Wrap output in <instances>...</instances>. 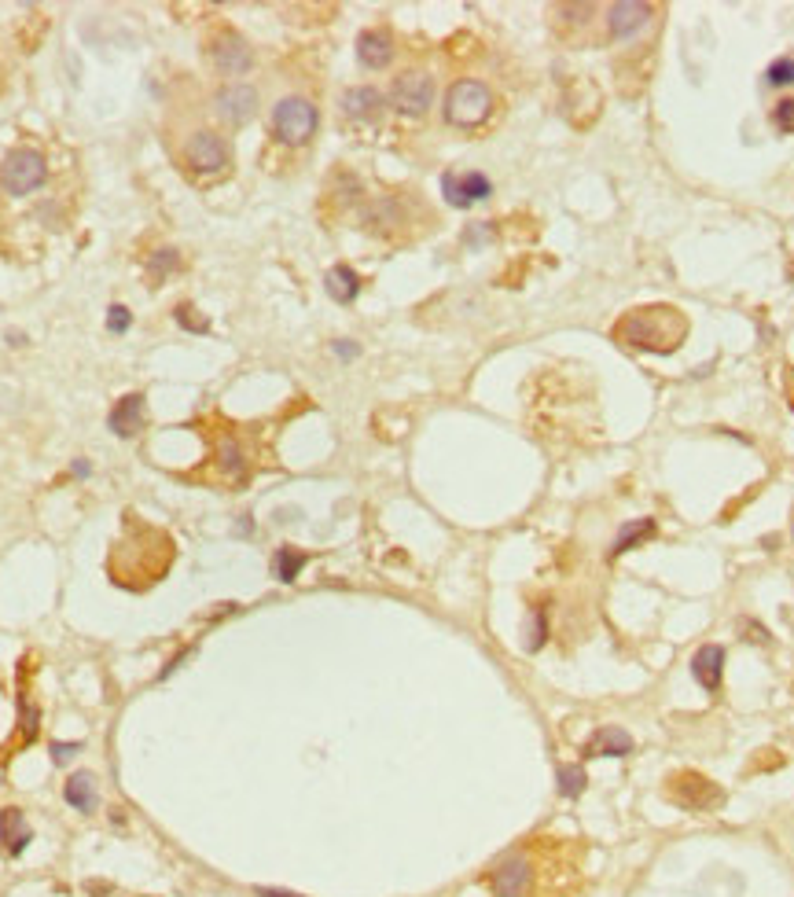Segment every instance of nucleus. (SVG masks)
<instances>
[{
	"label": "nucleus",
	"mask_w": 794,
	"mask_h": 897,
	"mask_svg": "<svg viewBox=\"0 0 794 897\" xmlns=\"http://www.w3.org/2000/svg\"><path fill=\"white\" fill-rule=\"evenodd\" d=\"M442 192H445V199H449V206L467 210V206H475V203H482V199H489L493 184H489L486 173H475V170L453 173L449 170L442 177Z\"/></svg>",
	"instance_id": "14"
},
{
	"label": "nucleus",
	"mask_w": 794,
	"mask_h": 897,
	"mask_svg": "<svg viewBox=\"0 0 794 897\" xmlns=\"http://www.w3.org/2000/svg\"><path fill=\"white\" fill-rule=\"evenodd\" d=\"M383 111V92L372 89V85H357V89L342 92V114L350 122H372Z\"/></svg>",
	"instance_id": "16"
},
{
	"label": "nucleus",
	"mask_w": 794,
	"mask_h": 897,
	"mask_svg": "<svg viewBox=\"0 0 794 897\" xmlns=\"http://www.w3.org/2000/svg\"><path fill=\"white\" fill-rule=\"evenodd\" d=\"M107 328H111V331H125V328H129V309L114 306L111 317H107Z\"/></svg>",
	"instance_id": "31"
},
{
	"label": "nucleus",
	"mask_w": 794,
	"mask_h": 897,
	"mask_svg": "<svg viewBox=\"0 0 794 897\" xmlns=\"http://www.w3.org/2000/svg\"><path fill=\"white\" fill-rule=\"evenodd\" d=\"M210 59H214V67L221 70V74H228V78L247 74V70L254 67V52H250V45L236 34V30H228V26H221V30L210 37Z\"/></svg>",
	"instance_id": "12"
},
{
	"label": "nucleus",
	"mask_w": 794,
	"mask_h": 897,
	"mask_svg": "<svg viewBox=\"0 0 794 897\" xmlns=\"http://www.w3.org/2000/svg\"><path fill=\"white\" fill-rule=\"evenodd\" d=\"M618 346L629 350H647V353H673L688 335V317L677 306H636L629 313L614 320L611 328Z\"/></svg>",
	"instance_id": "3"
},
{
	"label": "nucleus",
	"mask_w": 794,
	"mask_h": 897,
	"mask_svg": "<svg viewBox=\"0 0 794 897\" xmlns=\"http://www.w3.org/2000/svg\"><path fill=\"white\" fill-rule=\"evenodd\" d=\"M177 559V545L173 537L159 526L144 523L137 515H129L122 526L118 541L111 545V556H107V570H111V581L122 585L129 592H144L151 585H159L166 578V570L173 567Z\"/></svg>",
	"instance_id": "2"
},
{
	"label": "nucleus",
	"mask_w": 794,
	"mask_h": 897,
	"mask_svg": "<svg viewBox=\"0 0 794 897\" xmlns=\"http://www.w3.org/2000/svg\"><path fill=\"white\" fill-rule=\"evenodd\" d=\"M103 897H151V894H125V890H107Z\"/></svg>",
	"instance_id": "36"
},
{
	"label": "nucleus",
	"mask_w": 794,
	"mask_h": 897,
	"mask_svg": "<svg viewBox=\"0 0 794 897\" xmlns=\"http://www.w3.org/2000/svg\"><path fill=\"white\" fill-rule=\"evenodd\" d=\"M258 897H302V894H287V890H269V886H261Z\"/></svg>",
	"instance_id": "33"
},
{
	"label": "nucleus",
	"mask_w": 794,
	"mask_h": 897,
	"mask_svg": "<svg viewBox=\"0 0 794 897\" xmlns=\"http://www.w3.org/2000/svg\"><path fill=\"white\" fill-rule=\"evenodd\" d=\"M335 353H339V357H353V353H357V346H350V342H339V346H335Z\"/></svg>",
	"instance_id": "34"
},
{
	"label": "nucleus",
	"mask_w": 794,
	"mask_h": 897,
	"mask_svg": "<svg viewBox=\"0 0 794 897\" xmlns=\"http://www.w3.org/2000/svg\"><path fill=\"white\" fill-rule=\"evenodd\" d=\"M585 784H589V780H585V769H581V765H563V769H559V795L563 798H578L581 791H585Z\"/></svg>",
	"instance_id": "26"
},
{
	"label": "nucleus",
	"mask_w": 794,
	"mask_h": 897,
	"mask_svg": "<svg viewBox=\"0 0 794 897\" xmlns=\"http://www.w3.org/2000/svg\"><path fill=\"white\" fill-rule=\"evenodd\" d=\"M633 750V736L618 725H603L592 732V739L585 743V754L589 758H622Z\"/></svg>",
	"instance_id": "17"
},
{
	"label": "nucleus",
	"mask_w": 794,
	"mask_h": 897,
	"mask_svg": "<svg viewBox=\"0 0 794 897\" xmlns=\"http://www.w3.org/2000/svg\"><path fill=\"white\" fill-rule=\"evenodd\" d=\"M390 103H394V111L409 114V118H423L434 103V78L427 70H405V74H397L394 89H390Z\"/></svg>",
	"instance_id": "10"
},
{
	"label": "nucleus",
	"mask_w": 794,
	"mask_h": 897,
	"mask_svg": "<svg viewBox=\"0 0 794 897\" xmlns=\"http://www.w3.org/2000/svg\"><path fill=\"white\" fill-rule=\"evenodd\" d=\"M48 181V159L37 148H15L8 159L0 162V188L12 199L34 195L37 188H45Z\"/></svg>",
	"instance_id": "6"
},
{
	"label": "nucleus",
	"mask_w": 794,
	"mask_h": 897,
	"mask_svg": "<svg viewBox=\"0 0 794 897\" xmlns=\"http://www.w3.org/2000/svg\"><path fill=\"white\" fill-rule=\"evenodd\" d=\"M111 431L118 438H133L144 431V394H125L118 405L111 409Z\"/></svg>",
	"instance_id": "18"
},
{
	"label": "nucleus",
	"mask_w": 794,
	"mask_h": 897,
	"mask_svg": "<svg viewBox=\"0 0 794 897\" xmlns=\"http://www.w3.org/2000/svg\"><path fill=\"white\" fill-rule=\"evenodd\" d=\"M765 81H769V85H794V56L776 59V63L765 70Z\"/></svg>",
	"instance_id": "28"
},
{
	"label": "nucleus",
	"mask_w": 794,
	"mask_h": 897,
	"mask_svg": "<svg viewBox=\"0 0 794 897\" xmlns=\"http://www.w3.org/2000/svg\"><path fill=\"white\" fill-rule=\"evenodd\" d=\"M177 262H181V258H177V250H155V254L148 258L151 280H155V284H159V280H166V273H173V269H177Z\"/></svg>",
	"instance_id": "27"
},
{
	"label": "nucleus",
	"mask_w": 794,
	"mask_h": 897,
	"mask_svg": "<svg viewBox=\"0 0 794 897\" xmlns=\"http://www.w3.org/2000/svg\"><path fill=\"white\" fill-rule=\"evenodd\" d=\"M357 59L368 70H383L394 59V37L386 34V30H364L357 37Z\"/></svg>",
	"instance_id": "20"
},
{
	"label": "nucleus",
	"mask_w": 794,
	"mask_h": 897,
	"mask_svg": "<svg viewBox=\"0 0 794 897\" xmlns=\"http://www.w3.org/2000/svg\"><path fill=\"white\" fill-rule=\"evenodd\" d=\"M787 276H791V280H794V265H791V273H787Z\"/></svg>",
	"instance_id": "37"
},
{
	"label": "nucleus",
	"mask_w": 794,
	"mask_h": 897,
	"mask_svg": "<svg viewBox=\"0 0 794 897\" xmlns=\"http://www.w3.org/2000/svg\"><path fill=\"white\" fill-rule=\"evenodd\" d=\"M651 19H655V8H651V4L622 0V4H611V8H607V34H611L614 41H625V37H633L636 30H644Z\"/></svg>",
	"instance_id": "15"
},
{
	"label": "nucleus",
	"mask_w": 794,
	"mask_h": 897,
	"mask_svg": "<svg viewBox=\"0 0 794 897\" xmlns=\"http://www.w3.org/2000/svg\"><path fill=\"white\" fill-rule=\"evenodd\" d=\"M181 166L195 181H214V177L228 173V166H232V148H228L225 137L214 133V129H195L184 140Z\"/></svg>",
	"instance_id": "4"
},
{
	"label": "nucleus",
	"mask_w": 794,
	"mask_h": 897,
	"mask_svg": "<svg viewBox=\"0 0 794 897\" xmlns=\"http://www.w3.org/2000/svg\"><path fill=\"white\" fill-rule=\"evenodd\" d=\"M409 225H412V214H409V203L401 195H379L375 203L364 206V228L375 232V236L401 239L409 236Z\"/></svg>",
	"instance_id": "9"
},
{
	"label": "nucleus",
	"mask_w": 794,
	"mask_h": 897,
	"mask_svg": "<svg viewBox=\"0 0 794 897\" xmlns=\"http://www.w3.org/2000/svg\"><path fill=\"white\" fill-rule=\"evenodd\" d=\"M78 750H81V743H52V761H56V765H67Z\"/></svg>",
	"instance_id": "30"
},
{
	"label": "nucleus",
	"mask_w": 794,
	"mask_h": 897,
	"mask_svg": "<svg viewBox=\"0 0 794 897\" xmlns=\"http://www.w3.org/2000/svg\"><path fill=\"white\" fill-rule=\"evenodd\" d=\"M721 673H725V648H721V644H706V648L695 651L692 677L703 684L706 692H717V688H721Z\"/></svg>",
	"instance_id": "19"
},
{
	"label": "nucleus",
	"mask_w": 794,
	"mask_h": 897,
	"mask_svg": "<svg viewBox=\"0 0 794 897\" xmlns=\"http://www.w3.org/2000/svg\"><path fill=\"white\" fill-rule=\"evenodd\" d=\"M666 798H670L673 806L681 809H692V813H706V809L721 806V787L714 780H706L699 773H673L666 780Z\"/></svg>",
	"instance_id": "8"
},
{
	"label": "nucleus",
	"mask_w": 794,
	"mask_h": 897,
	"mask_svg": "<svg viewBox=\"0 0 794 897\" xmlns=\"http://www.w3.org/2000/svg\"><path fill=\"white\" fill-rule=\"evenodd\" d=\"M787 398H791V409H794V368H787Z\"/></svg>",
	"instance_id": "35"
},
{
	"label": "nucleus",
	"mask_w": 794,
	"mask_h": 897,
	"mask_svg": "<svg viewBox=\"0 0 794 897\" xmlns=\"http://www.w3.org/2000/svg\"><path fill=\"white\" fill-rule=\"evenodd\" d=\"M192 313H195L192 306H181V309H177V320H181L188 331H206V320H195Z\"/></svg>",
	"instance_id": "32"
},
{
	"label": "nucleus",
	"mask_w": 794,
	"mask_h": 897,
	"mask_svg": "<svg viewBox=\"0 0 794 897\" xmlns=\"http://www.w3.org/2000/svg\"><path fill=\"white\" fill-rule=\"evenodd\" d=\"M210 460H214V471H217V478H221V482H228V486H239V482H247V475H250V449L239 442V434H232V431L214 434V453H210Z\"/></svg>",
	"instance_id": "11"
},
{
	"label": "nucleus",
	"mask_w": 794,
	"mask_h": 897,
	"mask_svg": "<svg viewBox=\"0 0 794 897\" xmlns=\"http://www.w3.org/2000/svg\"><path fill=\"white\" fill-rule=\"evenodd\" d=\"M317 125L320 114L306 96H284L273 107V133L287 148H306L309 140L317 137Z\"/></svg>",
	"instance_id": "7"
},
{
	"label": "nucleus",
	"mask_w": 794,
	"mask_h": 897,
	"mask_svg": "<svg viewBox=\"0 0 794 897\" xmlns=\"http://www.w3.org/2000/svg\"><path fill=\"white\" fill-rule=\"evenodd\" d=\"M214 111L221 122L228 125H247L258 111V92L243 85V81H232V85H221L214 96Z\"/></svg>",
	"instance_id": "13"
},
{
	"label": "nucleus",
	"mask_w": 794,
	"mask_h": 897,
	"mask_svg": "<svg viewBox=\"0 0 794 897\" xmlns=\"http://www.w3.org/2000/svg\"><path fill=\"white\" fill-rule=\"evenodd\" d=\"M306 563H309L306 552H298V548H280V552L273 556V574L280 581H295Z\"/></svg>",
	"instance_id": "25"
},
{
	"label": "nucleus",
	"mask_w": 794,
	"mask_h": 897,
	"mask_svg": "<svg viewBox=\"0 0 794 897\" xmlns=\"http://www.w3.org/2000/svg\"><path fill=\"white\" fill-rule=\"evenodd\" d=\"M0 842L8 846V853H23L30 842V824H26L23 809L8 806L0 813Z\"/></svg>",
	"instance_id": "21"
},
{
	"label": "nucleus",
	"mask_w": 794,
	"mask_h": 897,
	"mask_svg": "<svg viewBox=\"0 0 794 897\" xmlns=\"http://www.w3.org/2000/svg\"><path fill=\"white\" fill-rule=\"evenodd\" d=\"M772 125H776L780 133H794V100L791 96L772 107Z\"/></svg>",
	"instance_id": "29"
},
{
	"label": "nucleus",
	"mask_w": 794,
	"mask_h": 897,
	"mask_svg": "<svg viewBox=\"0 0 794 897\" xmlns=\"http://www.w3.org/2000/svg\"><path fill=\"white\" fill-rule=\"evenodd\" d=\"M647 537H655V519H636V523H625L622 530H618V537L611 541L607 559H618L622 552H629V548H636L640 541H647Z\"/></svg>",
	"instance_id": "23"
},
{
	"label": "nucleus",
	"mask_w": 794,
	"mask_h": 897,
	"mask_svg": "<svg viewBox=\"0 0 794 897\" xmlns=\"http://www.w3.org/2000/svg\"><path fill=\"white\" fill-rule=\"evenodd\" d=\"M585 883V850L574 839L530 835L486 872L493 897H574Z\"/></svg>",
	"instance_id": "1"
},
{
	"label": "nucleus",
	"mask_w": 794,
	"mask_h": 897,
	"mask_svg": "<svg viewBox=\"0 0 794 897\" xmlns=\"http://www.w3.org/2000/svg\"><path fill=\"white\" fill-rule=\"evenodd\" d=\"M324 287H328V295L339 302V306H346V302H353V298L361 295V276L353 273L350 265H335L328 276H324Z\"/></svg>",
	"instance_id": "22"
},
{
	"label": "nucleus",
	"mask_w": 794,
	"mask_h": 897,
	"mask_svg": "<svg viewBox=\"0 0 794 897\" xmlns=\"http://www.w3.org/2000/svg\"><path fill=\"white\" fill-rule=\"evenodd\" d=\"M63 795H67V802L78 809V813H92V809H96V776L92 773L70 776Z\"/></svg>",
	"instance_id": "24"
},
{
	"label": "nucleus",
	"mask_w": 794,
	"mask_h": 897,
	"mask_svg": "<svg viewBox=\"0 0 794 897\" xmlns=\"http://www.w3.org/2000/svg\"><path fill=\"white\" fill-rule=\"evenodd\" d=\"M493 114V89L478 78H460L445 96V122L456 129H478Z\"/></svg>",
	"instance_id": "5"
}]
</instances>
